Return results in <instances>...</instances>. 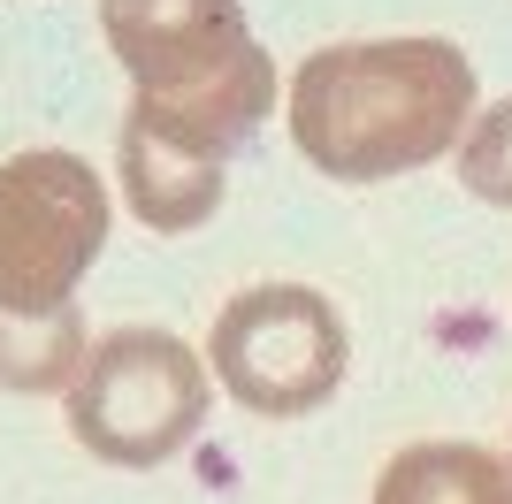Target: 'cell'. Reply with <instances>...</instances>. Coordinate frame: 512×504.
<instances>
[{
  "instance_id": "cell-1",
  "label": "cell",
  "mask_w": 512,
  "mask_h": 504,
  "mask_svg": "<svg viewBox=\"0 0 512 504\" xmlns=\"http://www.w3.org/2000/svg\"><path fill=\"white\" fill-rule=\"evenodd\" d=\"M474 62L451 39H344L291 77V146L337 184H383L459 153Z\"/></svg>"
},
{
  "instance_id": "cell-2",
  "label": "cell",
  "mask_w": 512,
  "mask_h": 504,
  "mask_svg": "<svg viewBox=\"0 0 512 504\" xmlns=\"http://www.w3.org/2000/svg\"><path fill=\"white\" fill-rule=\"evenodd\" d=\"M100 31L130 69V123L230 168L268 123L276 62L245 23V0H100Z\"/></svg>"
},
{
  "instance_id": "cell-3",
  "label": "cell",
  "mask_w": 512,
  "mask_h": 504,
  "mask_svg": "<svg viewBox=\"0 0 512 504\" xmlns=\"http://www.w3.org/2000/svg\"><path fill=\"white\" fill-rule=\"evenodd\" d=\"M69 398V436L107 466H169L207 420V359L169 329H115L100 336L77 367Z\"/></svg>"
},
{
  "instance_id": "cell-4",
  "label": "cell",
  "mask_w": 512,
  "mask_h": 504,
  "mask_svg": "<svg viewBox=\"0 0 512 504\" xmlns=\"http://www.w3.org/2000/svg\"><path fill=\"white\" fill-rule=\"evenodd\" d=\"M352 336L306 283H245L207 329V375L260 420H306L344 390Z\"/></svg>"
},
{
  "instance_id": "cell-5",
  "label": "cell",
  "mask_w": 512,
  "mask_h": 504,
  "mask_svg": "<svg viewBox=\"0 0 512 504\" xmlns=\"http://www.w3.org/2000/svg\"><path fill=\"white\" fill-rule=\"evenodd\" d=\"M107 184L85 153L31 146L0 161V314H62L107 245Z\"/></svg>"
},
{
  "instance_id": "cell-6",
  "label": "cell",
  "mask_w": 512,
  "mask_h": 504,
  "mask_svg": "<svg viewBox=\"0 0 512 504\" xmlns=\"http://www.w3.org/2000/svg\"><path fill=\"white\" fill-rule=\"evenodd\" d=\"M115 168H123L130 214L161 237L199 230V222H214V207H222V168L184 153L176 138H161V130L130 123V115H123V138H115Z\"/></svg>"
},
{
  "instance_id": "cell-7",
  "label": "cell",
  "mask_w": 512,
  "mask_h": 504,
  "mask_svg": "<svg viewBox=\"0 0 512 504\" xmlns=\"http://www.w3.org/2000/svg\"><path fill=\"white\" fill-rule=\"evenodd\" d=\"M375 504H512V459L451 436L406 443L375 474Z\"/></svg>"
},
{
  "instance_id": "cell-8",
  "label": "cell",
  "mask_w": 512,
  "mask_h": 504,
  "mask_svg": "<svg viewBox=\"0 0 512 504\" xmlns=\"http://www.w3.org/2000/svg\"><path fill=\"white\" fill-rule=\"evenodd\" d=\"M92 336H85V314L62 306V314H0V390H69L77 367H85Z\"/></svg>"
},
{
  "instance_id": "cell-9",
  "label": "cell",
  "mask_w": 512,
  "mask_h": 504,
  "mask_svg": "<svg viewBox=\"0 0 512 504\" xmlns=\"http://www.w3.org/2000/svg\"><path fill=\"white\" fill-rule=\"evenodd\" d=\"M459 184H467L474 199H490V207L512 214V100L482 107L474 130L459 138Z\"/></svg>"
}]
</instances>
